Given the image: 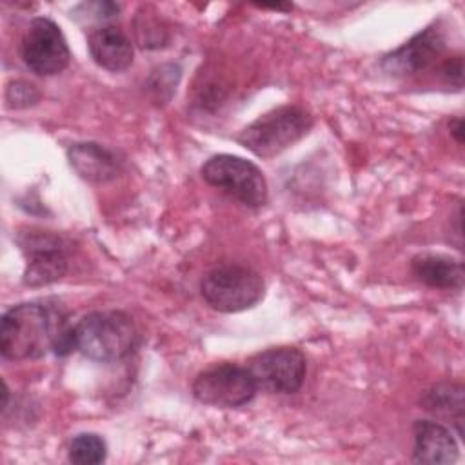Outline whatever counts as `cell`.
<instances>
[{
    "label": "cell",
    "mask_w": 465,
    "mask_h": 465,
    "mask_svg": "<svg viewBox=\"0 0 465 465\" xmlns=\"http://www.w3.org/2000/svg\"><path fill=\"white\" fill-rule=\"evenodd\" d=\"M134 27L142 47H160L165 42V29L154 18L138 16L134 20Z\"/></svg>",
    "instance_id": "obj_17"
},
{
    "label": "cell",
    "mask_w": 465,
    "mask_h": 465,
    "mask_svg": "<svg viewBox=\"0 0 465 465\" xmlns=\"http://www.w3.org/2000/svg\"><path fill=\"white\" fill-rule=\"evenodd\" d=\"M38 98H40L38 89L33 84L24 82V80L11 82L5 89V102L9 107H15V109L29 107V105L36 104Z\"/></svg>",
    "instance_id": "obj_18"
},
{
    "label": "cell",
    "mask_w": 465,
    "mask_h": 465,
    "mask_svg": "<svg viewBox=\"0 0 465 465\" xmlns=\"http://www.w3.org/2000/svg\"><path fill=\"white\" fill-rule=\"evenodd\" d=\"M445 51V36L438 24L425 27L401 47L383 56V69L394 76L418 74L430 67Z\"/></svg>",
    "instance_id": "obj_10"
},
{
    "label": "cell",
    "mask_w": 465,
    "mask_h": 465,
    "mask_svg": "<svg viewBox=\"0 0 465 465\" xmlns=\"http://www.w3.org/2000/svg\"><path fill=\"white\" fill-rule=\"evenodd\" d=\"M421 407L434 414L438 420H445L456 427L458 436H463V385L452 381H441L427 389L421 396Z\"/></svg>",
    "instance_id": "obj_15"
},
{
    "label": "cell",
    "mask_w": 465,
    "mask_h": 465,
    "mask_svg": "<svg viewBox=\"0 0 465 465\" xmlns=\"http://www.w3.org/2000/svg\"><path fill=\"white\" fill-rule=\"evenodd\" d=\"M312 124L314 120L307 109L282 105L249 124L238 134V142L260 158H272L302 140Z\"/></svg>",
    "instance_id": "obj_3"
},
{
    "label": "cell",
    "mask_w": 465,
    "mask_h": 465,
    "mask_svg": "<svg viewBox=\"0 0 465 465\" xmlns=\"http://www.w3.org/2000/svg\"><path fill=\"white\" fill-rule=\"evenodd\" d=\"M105 441L93 432L76 434L69 445V461L76 465H96L105 460Z\"/></svg>",
    "instance_id": "obj_16"
},
{
    "label": "cell",
    "mask_w": 465,
    "mask_h": 465,
    "mask_svg": "<svg viewBox=\"0 0 465 465\" xmlns=\"http://www.w3.org/2000/svg\"><path fill=\"white\" fill-rule=\"evenodd\" d=\"M450 133L456 138L458 143H463V122L461 118H456L450 122Z\"/></svg>",
    "instance_id": "obj_20"
},
{
    "label": "cell",
    "mask_w": 465,
    "mask_h": 465,
    "mask_svg": "<svg viewBox=\"0 0 465 465\" xmlns=\"http://www.w3.org/2000/svg\"><path fill=\"white\" fill-rule=\"evenodd\" d=\"M20 54L25 67L40 76L58 74L71 62V51L64 33L45 16H36L29 22L22 36Z\"/></svg>",
    "instance_id": "obj_6"
},
{
    "label": "cell",
    "mask_w": 465,
    "mask_h": 465,
    "mask_svg": "<svg viewBox=\"0 0 465 465\" xmlns=\"http://www.w3.org/2000/svg\"><path fill=\"white\" fill-rule=\"evenodd\" d=\"M258 387L247 367L223 363L200 372L193 381V396L213 407H242L249 403Z\"/></svg>",
    "instance_id": "obj_7"
},
{
    "label": "cell",
    "mask_w": 465,
    "mask_h": 465,
    "mask_svg": "<svg viewBox=\"0 0 465 465\" xmlns=\"http://www.w3.org/2000/svg\"><path fill=\"white\" fill-rule=\"evenodd\" d=\"M87 47L93 60L107 71H124L133 64V44L120 27H96L87 38Z\"/></svg>",
    "instance_id": "obj_12"
},
{
    "label": "cell",
    "mask_w": 465,
    "mask_h": 465,
    "mask_svg": "<svg viewBox=\"0 0 465 465\" xmlns=\"http://www.w3.org/2000/svg\"><path fill=\"white\" fill-rule=\"evenodd\" d=\"M74 349L94 361H118L138 341L134 322L122 311H96L85 314L73 327Z\"/></svg>",
    "instance_id": "obj_2"
},
{
    "label": "cell",
    "mask_w": 465,
    "mask_h": 465,
    "mask_svg": "<svg viewBox=\"0 0 465 465\" xmlns=\"http://www.w3.org/2000/svg\"><path fill=\"white\" fill-rule=\"evenodd\" d=\"M247 369L258 389L272 394H292L305 380L307 363L294 347H272L251 358Z\"/></svg>",
    "instance_id": "obj_8"
},
{
    "label": "cell",
    "mask_w": 465,
    "mask_h": 465,
    "mask_svg": "<svg viewBox=\"0 0 465 465\" xmlns=\"http://www.w3.org/2000/svg\"><path fill=\"white\" fill-rule=\"evenodd\" d=\"M27 256L24 282L27 285H47L67 272V243L49 231H27L18 238Z\"/></svg>",
    "instance_id": "obj_9"
},
{
    "label": "cell",
    "mask_w": 465,
    "mask_h": 465,
    "mask_svg": "<svg viewBox=\"0 0 465 465\" xmlns=\"http://www.w3.org/2000/svg\"><path fill=\"white\" fill-rule=\"evenodd\" d=\"M440 74L450 84L456 85L458 89L463 84V60L461 56H452L443 60V64L440 65Z\"/></svg>",
    "instance_id": "obj_19"
},
{
    "label": "cell",
    "mask_w": 465,
    "mask_h": 465,
    "mask_svg": "<svg viewBox=\"0 0 465 465\" xmlns=\"http://www.w3.org/2000/svg\"><path fill=\"white\" fill-rule=\"evenodd\" d=\"M202 178L247 207H262L267 202V182L262 171L245 158L234 154L211 156L202 165Z\"/></svg>",
    "instance_id": "obj_5"
},
{
    "label": "cell",
    "mask_w": 465,
    "mask_h": 465,
    "mask_svg": "<svg viewBox=\"0 0 465 465\" xmlns=\"http://www.w3.org/2000/svg\"><path fill=\"white\" fill-rule=\"evenodd\" d=\"M263 280L243 265H220L209 271L200 292L209 307L220 312H240L254 307L263 296Z\"/></svg>",
    "instance_id": "obj_4"
},
{
    "label": "cell",
    "mask_w": 465,
    "mask_h": 465,
    "mask_svg": "<svg viewBox=\"0 0 465 465\" xmlns=\"http://www.w3.org/2000/svg\"><path fill=\"white\" fill-rule=\"evenodd\" d=\"M73 349V327L40 303H18L2 316L0 352L5 360H36L49 351L64 356Z\"/></svg>",
    "instance_id": "obj_1"
},
{
    "label": "cell",
    "mask_w": 465,
    "mask_h": 465,
    "mask_svg": "<svg viewBox=\"0 0 465 465\" xmlns=\"http://www.w3.org/2000/svg\"><path fill=\"white\" fill-rule=\"evenodd\" d=\"M414 276L434 289H461L463 263L445 254H418L411 262Z\"/></svg>",
    "instance_id": "obj_14"
},
{
    "label": "cell",
    "mask_w": 465,
    "mask_h": 465,
    "mask_svg": "<svg viewBox=\"0 0 465 465\" xmlns=\"http://www.w3.org/2000/svg\"><path fill=\"white\" fill-rule=\"evenodd\" d=\"M412 434L416 463H454L458 460V443L441 421L416 420Z\"/></svg>",
    "instance_id": "obj_11"
},
{
    "label": "cell",
    "mask_w": 465,
    "mask_h": 465,
    "mask_svg": "<svg viewBox=\"0 0 465 465\" xmlns=\"http://www.w3.org/2000/svg\"><path fill=\"white\" fill-rule=\"evenodd\" d=\"M67 158L76 174L87 182H109L116 178L120 171L116 156L109 149L94 142L73 143L67 149Z\"/></svg>",
    "instance_id": "obj_13"
}]
</instances>
